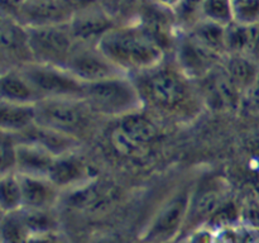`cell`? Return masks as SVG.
<instances>
[{
    "label": "cell",
    "mask_w": 259,
    "mask_h": 243,
    "mask_svg": "<svg viewBox=\"0 0 259 243\" xmlns=\"http://www.w3.org/2000/svg\"><path fill=\"white\" fill-rule=\"evenodd\" d=\"M17 146L18 141L14 134L2 132V139H0V172L2 175L15 171Z\"/></svg>",
    "instance_id": "31"
},
{
    "label": "cell",
    "mask_w": 259,
    "mask_h": 243,
    "mask_svg": "<svg viewBox=\"0 0 259 243\" xmlns=\"http://www.w3.org/2000/svg\"><path fill=\"white\" fill-rule=\"evenodd\" d=\"M33 62L65 67L76 40L68 22L28 28Z\"/></svg>",
    "instance_id": "9"
},
{
    "label": "cell",
    "mask_w": 259,
    "mask_h": 243,
    "mask_svg": "<svg viewBox=\"0 0 259 243\" xmlns=\"http://www.w3.org/2000/svg\"><path fill=\"white\" fill-rule=\"evenodd\" d=\"M35 123V104L10 103L0 100V129L19 134Z\"/></svg>",
    "instance_id": "22"
},
{
    "label": "cell",
    "mask_w": 259,
    "mask_h": 243,
    "mask_svg": "<svg viewBox=\"0 0 259 243\" xmlns=\"http://www.w3.org/2000/svg\"><path fill=\"white\" fill-rule=\"evenodd\" d=\"M25 0H2V15L17 18Z\"/></svg>",
    "instance_id": "36"
},
{
    "label": "cell",
    "mask_w": 259,
    "mask_h": 243,
    "mask_svg": "<svg viewBox=\"0 0 259 243\" xmlns=\"http://www.w3.org/2000/svg\"><path fill=\"white\" fill-rule=\"evenodd\" d=\"M20 218L33 235L55 234L57 230V220L51 209H30L22 208L18 210Z\"/></svg>",
    "instance_id": "25"
},
{
    "label": "cell",
    "mask_w": 259,
    "mask_h": 243,
    "mask_svg": "<svg viewBox=\"0 0 259 243\" xmlns=\"http://www.w3.org/2000/svg\"><path fill=\"white\" fill-rule=\"evenodd\" d=\"M28 243H57L55 239V234L46 235H33Z\"/></svg>",
    "instance_id": "38"
},
{
    "label": "cell",
    "mask_w": 259,
    "mask_h": 243,
    "mask_svg": "<svg viewBox=\"0 0 259 243\" xmlns=\"http://www.w3.org/2000/svg\"><path fill=\"white\" fill-rule=\"evenodd\" d=\"M0 208L2 213L17 212L23 208V194L17 171L3 174L0 177Z\"/></svg>",
    "instance_id": "26"
},
{
    "label": "cell",
    "mask_w": 259,
    "mask_h": 243,
    "mask_svg": "<svg viewBox=\"0 0 259 243\" xmlns=\"http://www.w3.org/2000/svg\"><path fill=\"white\" fill-rule=\"evenodd\" d=\"M94 114L82 99H43L35 104V123L80 141Z\"/></svg>",
    "instance_id": "4"
},
{
    "label": "cell",
    "mask_w": 259,
    "mask_h": 243,
    "mask_svg": "<svg viewBox=\"0 0 259 243\" xmlns=\"http://www.w3.org/2000/svg\"><path fill=\"white\" fill-rule=\"evenodd\" d=\"M99 48L126 75L151 70L164 61L166 51L136 22L116 24L98 43Z\"/></svg>",
    "instance_id": "2"
},
{
    "label": "cell",
    "mask_w": 259,
    "mask_h": 243,
    "mask_svg": "<svg viewBox=\"0 0 259 243\" xmlns=\"http://www.w3.org/2000/svg\"><path fill=\"white\" fill-rule=\"evenodd\" d=\"M19 175L23 194V208L52 209L61 197L62 190L48 177Z\"/></svg>",
    "instance_id": "18"
},
{
    "label": "cell",
    "mask_w": 259,
    "mask_h": 243,
    "mask_svg": "<svg viewBox=\"0 0 259 243\" xmlns=\"http://www.w3.org/2000/svg\"><path fill=\"white\" fill-rule=\"evenodd\" d=\"M184 239L186 243H217V230L210 225H204L190 232Z\"/></svg>",
    "instance_id": "34"
},
{
    "label": "cell",
    "mask_w": 259,
    "mask_h": 243,
    "mask_svg": "<svg viewBox=\"0 0 259 243\" xmlns=\"http://www.w3.org/2000/svg\"><path fill=\"white\" fill-rule=\"evenodd\" d=\"M94 177L96 175L91 174L85 159L76 154L75 151L56 157L48 174V179L61 190H70Z\"/></svg>",
    "instance_id": "16"
},
{
    "label": "cell",
    "mask_w": 259,
    "mask_h": 243,
    "mask_svg": "<svg viewBox=\"0 0 259 243\" xmlns=\"http://www.w3.org/2000/svg\"><path fill=\"white\" fill-rule=\"evenodd\" d=\"M174 48L175 63L195 83L211 72L225 57L202 46L186 30H179Z\"/></svg>",
    "instance_id": "11"
},
{
    "label": "cell",
    "mask_w": 259,
    "mask_h": 243,
    "mask_svg": "<svg viewBox=\"0 0 259 243\" xmlns=\"http://www.w3.org/2000/svg\"><path fill=\"white\" fill-rule=\"evenodd\" d=\"M204 0H181L172 12L179 30H189L200 19H202Z\"/></svg>",
    "instance_id": "28"
},
{
    "label": "cell",
    "mask_w": 259,
    "mask_h": 243,
    "mask_svg": "<svg viewBox=\"0 0 259 243\" xmlns=\"http://www.w3.org/2000/svg\"><path fill=\"white\" fill-rule=\"evenodd\" d=\"M227 181L218 175H207L192 185L189 213L182 233L189 234L197 228L209 225L227 205Z\"/></svg>",
    "instance_id": "5"
},
{
    "label": "cell",
    "mask_w": 259,
    "mask_h": 243,
    "mask_svg": "<svg viewBox=\"0 0 259 243\" xmlns=\"http://www.w3.org/2000/svg\"><path fill=\"white\" fill-rule=\"evenodd\" d=\"M250 91H253V94H254L257 98H259V71H258L257 78H255V81H254V85H253L252 90H250Z\"/></svg>",
    "instance_id": "41"
},
{
    "label": "cell",
    "mask_w": 259,
    "mask_h": 243,
    "mask_svg": "<svg viewBox=\"0 0 259 243\" xmlns=\"http://www.w3.org/2000/svg\"><path fill=\"white\" fill-rule=\"evenodd\" d=\"M240 223L252 230H259V197L247 200L240 210Z\"/></svg>",
    "instance_id": "33"
},
{
    "label": "cell",
    "mask_w": 259,
    "mask_h": 243,
    "mask_svg": "<svg viewBox=\"0 0 259 243\" xmlns=\"http://www.w3.org/2000/svg\"><path fill=\"white\" fill-rule=\"evenodd\" d=\"M116 24L115 15L101 3L75 13L68 20L76 42L93 45H98L99 40Z\"/></svg>",
    "instance_id": "13"
},
{
    "label": "cell",
    "mask_w": 259,
    "mask_h": 243,
    "mask_svg": "<svg viewBox=\"0 0 259 243\" xmlns=\"http://www.w3.org/2000/svg\"><path fill=\"white\" fill-rule=\"evenodd\" d=\"M142 0H121L123 4H139Z\"/></svg>",
    "instance_id": "42"
},
{
    "label": "cell",
    "mask_w": 259,
    "mask_h": 243,
    "mask_svg": "<svg viewBox=\"0 0 259 243\" xmlns=\"http://www.w3.org/2000/svg\"><path fill=\"white\" fill-rule=\"evenodd\" d=\"M15 138L20 142L37 144L52 153L55 157L76 151L81 142L75 137L61 133L47 127H42L37 123H34L22 133L15 134Z\"/></svg>",
    "instance_id": "17"
},
{
    "label": "cell",
    "mask_w": 259,
    "mask_h": 243,
    "mask_svg": "<svg viewBox=\"0 0 259 243\" xmlns=\"http://www.w3.org/2000/svg\"><path fill=\"white\" fill-rule=\"evenodd\" d=\"M116 201V191L111 185L98 176L70 189L66 202L78 210L100 214L110 209Z\"/></svg>",
    "instance_id": "15"
},
{
    "label": "cell",
    "mask_w": 259,
    "mask_h": 243,
    "mask_svg": "<svg viewBox=\"0 0 259 243\" xmlns=\"http://www.w3.org/2000/svg\"><path fill=\"white\" fill-rule=\"evenodd\" d=\"M258 180H259V169H258Z\"/></svg>",
    "instance_id": "44"
},
{
    "label": "cell",
    "mask_w": 259,
    "mask_h": 243,
    "mask_svg": "<svg viewBox=\"0 0 259 243\" xmlns=\"http://www.w3.org/2000/svg\"><path fill=\"white\" fill-rule=\"evenodd\" d=\"M181 243H186V240H185V239H184V240H182V242H181Z\"/></svg>",
    "instance_id": "43"
},
{
    "label": "cell",
    "mask_w": 259,
    "mask_h": 243,
    "mask_svg": "<svg viewBox=\"0 0 259 243\" xmlns=\"http://www.w3.org/2000/svg\"><path fill=\"white\" fill-rule=\"evenodd\" d=\"M202 18L222 25L230 24L234 20L233 0H204Z\"/></svg>",
    "instance_id": "29"
},
{
    "label": "cell",
    "mask_w": 259,
    "mask_h": 243,
    "mask_svg": "<svg viewBox=\"0 0 259 243\" xmlns=\"http://www.w3.org/2000/svg\"><path fill=\"white\" fill-rule=\"evenodd\" d=\"M65 68L83 84L98 83L106 78L126 75L99 48L98 45L93 43L76 42Z\"/></svg>",
    "instance_id": "10"
},
{
    "label": "cell",
    "mask_w": 259,
    "mask_h": 243,
    "mask_svg": "<svg viewBox=\"0 0 259 243\" xmlns=\"http://www.w3.org/2000/svg\"><path fill=\"white\" fill-rule=\"evenodd\" d=\"M32 238V233L24 224L19 213H2L0 224V239L2 243H28Z\"/></svg>",
    "instance_id": "27"
},
{
    "label": "cell",
    "mask_w": 259,
    "mask_h": 243,
    "mask_svg": "<svg viewBox=\"0 0 259 243\" xmlns=\"http://www.w3.org/2000/svg\"><path fill=\"white\" fill-rule=\"evenodd\" d=\"M0 48L2 60L3 62H8V68H19L27 63L33 62L28 28L23 25L17 18L2 15Z\"/></svg>",
    "instance_id": "14"
},
{
    "label": "cell",
    "mask_w": 259,
    "mask_h": 243,
    "mask_svg": "<svg viewBox=\"0 0 259 243\" xmlns=\"http://www.w3.org/2000/svg\"><path fill=\"white\" fill-rule=\"evenodd\" d=\"M30 85L43 99H82L85 84L67 68L45 63L29 62L19 67Z\"/></svg>",
    "instance_id": "6"
},
{
    "label": "cell",
    "mask_w": 259,
    "mask_h": 243,
    "mask_svg": "<svg viewBox=\"0 0 259 243\" xmlns=\"http://www.w3.org/2000/svg\"><path fill=\"white\" fill-rule=\"evenodd\" d=\"M233 14L240 24H259V0H233Z\"/></svg>",
    "instance_id": "32"
},
{
    "label": "cell",
    "mask_w": 259,
    "mask_h": 243,
    "mask_svg": "<svg viewBox=\"0 0 259 243\" xmlns=\"http://www.w3.org/2000/svg\"><path fill=\"white\" fill-rule=\"evenodd\" d=\"M152 2L156 3L157 5H159V7L164 8V9L174 12L175 8L180 4L181 0H152Z\"/></svg>",
    "instance_id": "39"
},
{
    "label": "cell",
    "mask_w": 259,
    "mask_h": 243,
    "mask_svg": "<svg viewBox=\"0 0 259 243\" xmlns=\"http://www.w3.org/2000/svg\"><path fill=\"white\" fill-rule=\"evenodd\" d=\"M101 3H103V4L105 5V7L108 8V9L110 10L114 15H115V12L118 10L119 5L123 4V3H121V0H101Z\"/></svg>",
    "instance_id": "40"
},
{
    "label": "cell",
    "mask_w": 259,
    "mask_h": 243,
    "mask_svg": "<svg viewBox=\"0 0 259 243\" xmlns=\"http://www.w3.org/2000/svg\"><path fill=\"white\" fill-rule=\"evenodd\" d=\"M223 66L237 88L242 91L252 90L259 71V63L245 55H225Z\"/></svg>",
    "instance_id": "23"
},
{
    "label": "cell",
    "mask_w": 259,
    "mask_h": 243,
    "mask_svg": "<svg viewBox=\"0 0 259 243\" xmlns=\"http://www.w3.org/2000/svg\"><path fill=\"white\" fill-rule=\"evenodd\" d=\"M157 134L156 123L139 110L119 118L111 132V144L121 156L141 158L148 153Z\"/></svg>",
    "instance_id": "8"
},
{
    "label": "cell",
    "mask_w": 259,
    "mask_h": 243,
    "mask_svg": "<svg viewBox=\"0 0 259 243\" xmlns=\"http://www.w3.org/2000/svg\"><path fill=\"white\" fill-rule=\"evenodd\" d=\"M191 186L177 190L161 205L142 234L143 243H171L182 234L189 213Z\"/></svg>",
    "instance_id": "7"
},
{
    "label": "cell",
    "mask_w": 259,
    "mask_h": 243,
    "mask_svg": "<svg viewBox=\"0 0 259 243\" xmlns=\"http://www.w3.org/2000/svg\"><path fill=\"white\" fill-rule=\"evenodd\" d=\"M82 100L95 114L111 118H121L144 106L138 86L131 75L85 84Z\"/></svg>",
    "instance_id": "3"
},
{
    "label": "cell",
    "mask_w": 259,
    "mask_h": 243,
    "mask_svg": "<svg viewBox=\"0 0 259 243\" xmlns=\"http://www.w3.org/2000/svg\"><path fill=\"white\" fill-rule=\"evenodd\" d=\"M217 243H253L252 230L243 223H232L218 228Z\"/></svg>",
    "instance_id": "30"
},
{
    "label": "cell",
    "mask_w": 259,
    "mask_h": 243,
    "mask_svg": "<svg viewBox=\"0 0 259 243\" xmlns=\"http://www.w3.org/2000/svg\"><path fill=\"white\" fill-rule=\"evenodd\" d=\"M89 243H121V240L116 235L103 233V234L95 235Z\"/></svg>",
    "instance_id": "37"
},
{
    "label": "cell",
    "mask_w": 259,
    "mask_h": 243,
    "mask_svg": "<svg viewBox=\"0 0 259 243\" xmlns=\"http://www.w3.org/2000/svg\"><path fill=\"white\" fill-rule=\"evenodd\" d=\"M55 158L52 153L37 144L18 141L15 171L20 175L48 177Z\"/></svg>",
    "instance_id": "20"
},
{
    "label": "cell",
    "mask_w": 259,
    "mask_h": 243,
    "mask_svg": "<svg viewBox=\"0 0 259 243\" xmlns=\"http://www.w3.org/2000/svg\"><path fill=\"white\" fill-rule=\"evenodd\" d=\"M196 88L202 103L219 111L237 110L243 96L225 71L223 62L201 80L196 81Z\"/></svg>",
    "instance_id": "12"
},
{
    "label": "cell",
    "mask_w": 259,
    "mask_h": 243,
    "mask_svg": "<svg viewBox=\"0 0 259 243\" xmlns=\"http://www.w3.org/2000/svg\"><path fill=\"white\" fill-rule=\"evenodd\" d=\"M186 32L191 37H194L197 42L217 52L218 55H227V45H225L227 25H222L219 23L202 18Z\"/></svg>",
    "instance_id": "24"
},
{
    "label": "cell",
    "mask_w": 259,
    "mask_h": 243,
    "mask_svg": "<svg viewBox=\"0 0 259 243\" xmlns=\"http://www.w3.org/2000/svg\"><path fill=\"white\" fill-rule=\"evenodd\" d=\"M0 100L37 104L39 96L19 68H8L3 70L0 76Z\"/></svg>",
    "instance_id": "21"
},
{
    "label": "cell",
    "mask_w": 259,
    "mask_h": 243,
    "mask_svg": "<svg viewBox=\"0 0 259 243\" xmlns=\"http://www.w3.org/2000/svg\"><path fill=\"white\" fill-rule=\"evenodd\" d=\"M138 86L143 103L171 115L190 116L202 103L196 83L190 80L176 63L167 65L164 61L151 70L132 75Z\"/></svg>",
    "instance_id": "1"
},
{
    "label": "cell",
    "mask_w": 259,
    "mask_h": 243,
    "mask_svg": "<svg viewBox=\"0 0 259 243\" xmlns=\"http://www.w3.org/2000/svg\"><path fill=\"white\" fill-rule=\"evenodd\" d=\"M70 18L58 0H25L17 15V19L27 28L66 23Z\"/></svg>",
    "instance_id": "19"
},
{
    "label": "cell",
    "mask_w": 259,
    "mask_h": 243,
    "mask_svg": "<svg viewBox=\"0 0 259 243\" xmlns=\"http://www.w3.org/2000/svg\"><path fill=\"white\" fill-rule=\"evenodd\" d=\"M58 3L70 14V17H72L75 13L99 4V3H101V0H58Z\"/></svg>",
    "instance_id": "35"
}]
</instances>
